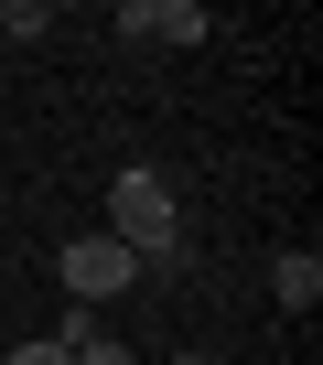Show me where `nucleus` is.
<instances>
[{
    "label": "nucleus",
    "instance_id": "obj_4",
    "mask_svg": "<svg viewBox=\"0 0 323 365\" xmlns=\"http://www.w3.org/2000/svg\"><path fill=\"white\" fill-rule=\"evenodd\" d=\"M269 301H280V312H312V301H323V247H280V258H269Z\"/></svg>",
    "mask_w": 323,
    "mask_h": 365
},
{
    "label": "nucleus",
    "instance_id": "obj_1",
    "mask_svg": "<svg viewBox=\"0 0 323 365\" xmlns=\"http://www.w3.org/2000/svg\"><path fill=\"white\" fill-rule=\"evenodd\" d=\"M108 237L140 258V279H184V269H194V237H184V215H173V182H162L151 161H129V172L108 182Z\"/></svg>",
    "mask_w": 323,
    "mask_h": 365
},
{
    "label": "nucleus",
    "instance_id": "obj_5",
    "mask_svg": "<svg viewBox=\"0 0 323 365\" xmlns=\"http://www.w3.org/2000/svg\"><path fill=\"white\" fill-rule=\"evenodd\" d=\"M0 33H11V43H44L54 11H44V0H0Z\"/></svg>",
    "mask_w": 323,
    "mask_h": 365
},
{
    "label": "nucleus",
    "instance_id": "obj_2",
    "mask_svg": "<svg viewBox=\"0 0 323 365\" xmlns=\"http://www.w3.org/2000/svg\"><path fill=\"white\" fill-rule=\"evenodd\" d=\"M54 279H65V301H86V312H97V301L140 290V258L97 226V237H65V247H54Z\"/></svg>",
    "mask_w": 323,
    "mask_h": 365
},
{
    "label": "nucleus",
    "instance_id": "obj_6",
    "mask_svg": "<svg viewBox=\"0 0 323 365\" xmlns=\"http://www.w3.org/2000/svg\"><path fill=\"white\" fill-rule=\"evenodd\" d=\"M65 365H129V344H119V333H86V344H76Z\"/></svg>",
    "mask_w": 323,
    "mask_h": 365
},
{
    "label": "nucleus",
    "instance_id": "obj_3",
    "mask_svg": "<svg viewBox=\"0 0 323 365\" xmlns=\"http://www.w3.org/2000/svg\"><path fill=\"white\" fill-rule=\"evenodd\" d=\"M119 33L151 43V54H184V43L216 33V11H205V0H119Z\"/></svg>",
    "mask_w": 323,
    "mask_h": 365
},
{
    "label": "nucleus",
    "instance_id": "obj_8",
    "mask_svg": "<svg viewBox=\"0 0 323 365\" xmlns=\"http://www.w3.org/2000/svg\"><path fill=\"white\" fill-rule=\"evenodd\" d=\"M173 365H216V354H173Z\"/></svg>",
    "mask_w": 323,
    "mask_h": 365
},
{
    "label": "nucleus",
    "instance_id": "obj_7",
    "mask_svg": "<svg viewBox=\"0 0 323 365\" xmlns=\"http://www.w3.org/2000/svg\"><path fill=\"white\" fill-rule=\"evenodd\" d=\"M0 365H65V344H54V333H33V344H11V354H0Z\"/></svg>",
    "mask_w": 323,
    "mask_h": 365
}]
</instances>
